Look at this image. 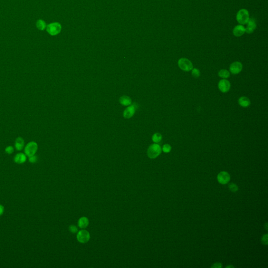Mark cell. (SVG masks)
Wrapping results in <instances>:
<instances>
[{"label":"cell","mask_w":268,"mask_h":268,"mask_svg":"<svg viewBox=\"0 0 268 268\" xmlns=\"http://www.w3.org/2000/svg\"><path fill=\"white\" fill-rule=\"evenodd\" d=\"M249 18V13L246 9H241L237 13L236 20L240 25L247 24Z\"/></svg>","instance_id":"obj_1"},{"label":"cell","mask_w":268,"mask_h":268,"mask_svg":"<svg viewBox=\"0 0 268 268\" xmlns=\"http://www.w3.org/2000/svg\"><path fill=\"white\" fill-rule=\"evenodd\" d=\"M162 152V149L159 145L157 143L152 144L149 147L147 150V154L150 159H154L158 157Z\"/></svg>","instance_id":"obj_2"},{"label":"cell","mask_w":268,"mask_h":268,"mask_svg":"<svg viewBox=\"0 0 268 268\" xmlns=\"http://www.w3.org/2000/svg\"><path fill=\"white\" fill-rule=\"evenodd\" d=\"M61 24L58 22H54L48 25L46 27V30L49 35L55 36L58 35L61 30Z\"/></svg>","instance_id":"obj_3"},{"label":"cell","mask_w":268,"mask_h":268,"mask_svg":"<svg viewBox=\"0 0 268 268\" xmlns=\"http://www.w3.org/2000/svg\"><path fill=\"white\" fill-rule=\"evenodd\" d=\"M38 150V145L35 141H30L27 144L25 149L24 152L25 154L28 156V157L33 155H35V154Z\"/></svg>","instance_id":"obj_4"},{"label":"cell","mask_w":268,"mask_h":268,"mask_svg":"<svg viewBox=\"0 0 268 268\" xmlns=\"http://www.w3.org/2000/svg\"><path fill=\"white\" fill-rule=\"evenodd\" d=\"M178 66L184 71H189L193 68L192 63L188 59L182 58L178 61Z\"/></svg>","instance_id":"obj_5"},{"label":"cell","mask_w":268,"mask_h":268,"mask_svg":"<svg viewBox=\"0 0 268 268\" xmlns=\"http://www.w3.org/2000/svg\"><path fill=\"white\" fill-rule=\"evenodd\" d=\"M76 239L80 243H87L90 239V234L87 230L85 229L79 230L76 235Z\"/></svg>","instance_id":"obj_6"},{"label":"cell","mask_w":268,"mask_h":268,"mask_svg":"<svg viewBox=\"0 0 268 268\" xmlns=\"http://www.w3.org/2000/svg\"><path fill=\"white\" fill-rule=\"evenodd\" d=\"M217 180L219 183L226 184L230 181V175L226 171H221L217 175Z\"/></svg>","instance_id":"obj_7"},{"label":"cell","mask_w":268,"mask_h":268,"mask_svg":"<svg viewBox=\"0 0 268 268\" xmlns=\"http://www.w3.org/2000/svg\"><path fill=\"white\" fill-rule=\"evenodd\" d=\"M218 87L221 92L226 93L230 90V83L226 79H223L219 82Z\"/></svg>","instance_id":"obj_8"},{"label":"cell","mask_w":268,"mask_h":268,"mask_svg":"<svg viewBox=\"0 0 268 268\" xmlns=\"http://www.w3.org/2000/svg\"><path fill=\"white\" fill-rule=\"evenodd\" d=\"M242 69V63L239 61L233 62L230 64L229 70L230 72L233 74H237L240 73Z\"/></svg>","instance_id":"obj_9"},{"label":"cell","mask_w":268,"mask_h":268,"mask_svg":"<svg viewBox=\"0 0 268 268\" xmlns=\"http://www.w3.org/2000/svg\"><path fill=\"white\" fill-rule=\"evenodd\" d=\"M136 106L135 104H133V105L126 108L124 112L123 116L125 118H130L133 116L135 114V110H136Z\"/></svg>","instance_id":"obj_10"},{"label":"cell","mask_w":268,"mask_h":268,"mask_svg":"<svg viewBox=\"0 0 268 268\" xmlns=\"http://www.w3.org/2000/svg\"><path fill=\"white\" fill-rule=\"evenodd\" d=\"M247 26L246 28V32L247 34H251L254 32L256 27V23L255 20L253 18H249L248 23H247Z\"/></svg>","instance_id":"obj_11"},{"label":"cell","mask_w":268,"mask_h":268,"mask_svg":"<svg viewBox=\"0 0 268 268\" xmlns=\"http://www.w3.org/2000/svg\"><path fill=\"white\" fill-rule=\"evenodd\" d=\"M246 32V28L242 25H238L233 29V34L236 37H240Z\"/></svg>","instance_id":"obj_12"},{"label":"cell","mask_w":268,"mask_h":268,"mask_svg":"<svg viewBox=\"0 0 268 268\" xmlns=\"http://www.w3.org/2000/svg\"><path fill=\"white\" fill-rule=\"evenodd\" d=\"M26 159L27 156L23 153H18L15 155L14 158L15 162L18 164H23L26 162Z\"/></svg>","instance_id":"obj_13"},{"label":"cell","mask_w":268,"mask_h":268,"mask_svg":"<svg viewBox=\"0 0 268 268\" xmlns=\"http://www.w3.org/2000/svg\"><path fill=\"white\" fill-rule=\"evenodd\" d=\"M238 104L243 108H248L250 105V100L247 97L242 96L238 99Z\"/></svg>","instance_id":"obj_14"},{"label":"cell","mask_w":268,"mask_h":268,"mask_svg":"<svg viewBox=\"0 0 268 268\" xmlns=\"http://www.w3.org/2000/svg\"><path fill=\"white\" fill-rule=\"evenodd\" d=\"M89 224V219L86 217H81L78 221V226L81 229H85L87 227Z\"/></svg>","instance_id":"obj_15"},{"label":"cell","mask_w":268,"mask_h":268,"mask_svg":"<svg viewBox=\"0 0 268 268\" xmlns=\"http://www.w3.org/2000/svg\"><path fill=\"white\" fill-rule=\"evenodd\" d=\"M15 147L18 151L22 150L23 149L24 147V140L23 138L18 137L16 139L15 143Z\"/></svg>","instance_id":"obj_16"},{"label":"cell","mask_w":268,"mask_h":268,"mask_svg":"<svg viewBox=\"0 0 268 268\" xmlns=\"http://www.w3.org/2000/svg\"><path fill=\"white\" fill-rule=\"evenodd\" d=\"M120 102L122 105L128 106L131 104V99L129 96L124 95L120 97Z\"/></svg>","instance_id":"obj_17"},{"label":"cell","mask_w":268,"mask_h":268,"mask_svg":"<svg viewBox=\"0 0 268 268\" xmlns=\"http://www.w3.org/2000/svg\"><path fill=\"white\" fill-rule=\"evenodd\" d=\"M36 27L39 30H44L46 28L47 25L44 20H39L36 22Z\"/></svg>","instance_id":"obj_18"},{"label":"cell","mask_w":268,"mask_h":268,"mask_svg":"<svg viewBox=\"0 0 268 268\" xmlns=\"http://www.w3.org/2000/svg\"><path fill=\"white\" fill-rule=\"evenodd\" d=\"M219 76L221 78L227 79V78L229 77L230 73L228 70H225V69H221L219 71Z\"/></svg>","instance_id":"obj_19"},{"label":"cell","mask_w":268,"mask_h":268,"mask_svg":"<svg viewBox=\"0 0 268 268\" xmlns=\"http://www.w3.org/2000/svg\"><path fill=\"white\" fill-rule=\"evenodd\" d=\"M162 135L160 134V133H157L154 134L152 137V141L155 143H158L160 142L161 140H162Z\"/></svg>","instance_id":"obj_20"},{"label":"cell","mask_w":268,"mask_h":268,"mask_svg":"<svg viewBox=\"0 0 268 268\" xmlns=\"http://www.w3.org/2000/svg\"><path fill=\"white\" fill-rule=\"evenodd\" d=\"M229 189L233 192H236L238 190V187L236 185V184L231 183L229 184L228 185Z\"/></svg>","instance_id":"obj_21"},{"label":"cell","mask_w":268,"mask_h":268,"mask_svg":"<svg viewBox=\"0 0 268 268\" xmlns=\"http://www.w3.org/2000/svg\"><path fill=\"white\" fill-rule=\"evenodd\" d=\"M192 76L195 78H198L200 76V71L198 69L193 68L192 70Z\"/></svg>","instance_id":"obj_22"},{"label":"cell","mask_w":268,"mask_h":268,"mask_svg":"<svg viewBox=\"0 0 268 268\" xmlns=\"http://www.w3.org/2000/svg\"><path fill=\"white\" fill-rule=\"evenodd\" d=\"M162 150L165 153H169L171 150V146L169 144H165L162 147Z\"/></svg>","instance_id":"obj_23"},{"label":"cell","mask_w":268,"mask_h":268,"mask_svg":"<svg viewBox=\"0 0 268 268\" xmlns=\"http://www.w3.org/2000/svg\"><path fill=\"white\" fill-rule=\"evenodd\" d=\"M69 230L71 233H76L78 231V229L75 225H70L69 227Z\"/></svg>","instance_id":"obj_24"},{"label":"cell","mask_w":268,"mask_h":268,"mask_svg":"<svg viewBox=\"0 0 268 268\" xmlns=\"http://www.w3.org/2000/svg\"><path fill=\"white\" fill-rule=\"evenodd\" d=\"M5 152L7 154H11L14 152V148L11 146H9L6 147L5 149Z\"/></svg>","instance_id":"obj_25"},{"label":"cell","mask_w":268,"mask_h":268,"mask_svg":"<svg viewBox=\"0 0 268 268\" xmlns=\"http://www.w3.org/2000/svg\"><path fill=\"white\" fill-rule=\"evenodd\" d=\"M37 160H38L37 157L35 155H33L30 157H29V159H28L29 162L32 163H36Z\"/></svg>","instance_id":"obj_26"},{"label":"cell","mask_w":268,"mask_h":268,"mask_svg":"<svg viewBox=\"0 0 268 268\" xmlns=\"http://www.w3.org/2000/svg\"><path fill=\"white\" fill-rule=\"evenodd\" d=\"M261 242L263 245H268V234H265L262 236L261 238Z\"/></svg>","instance_id":"obj_27"},{"label":"cell","mask_w":268,"mask_h":268,"mask_svg":"<svg viewBox=\"0 0 268 268\" xmlns=\"http://www.w3.org/2000/svg\"><path fill=\"white\" fill-rule=\"evenodd\" d=\"M222 267H223L222 264H221V263H219V262L215 263L213 264V265L211 266V268H221Z\"/></svg>","instance_id":"obj_28"},{"label":"cell","mask_w":268,"mask_h":268,"mask_svg":"<svg viewBox=\"0 0 268 268\" xmlns=\"http://www.w3.org/2000/svg\"><path fill=\"white\" fill-rule=\"evenodd\" d=\"M4 211V207L2 205L0 204V216L3 215Z\"/></svg>","instance_id":"obj_29"},{"label":"cell","mask_w":268,"mask_h":268,"mask_svg":"<svg viewBox=\"0 0 268 268\" xmlns=\"http://www.w3.org/2000/svg\"><path fill=\"white\" fill-rule=\"evenodd\" d=\"M226 268H233V265H228V266H227Z\"/></svg>","instance_id":"obj_30"}]
</instances>
